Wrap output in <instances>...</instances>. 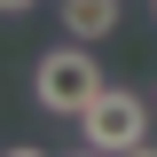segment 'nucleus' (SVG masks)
Instances as JSON below:
<instances>
[{"label":"nucleus","instance_id":"obj_5","mask_svg":"<svg viewBox=\"0 0 157 157\" xmlns=\"http://www.w3.org/2000/svg\"><path fill=\"white\" fill-rule=\"evenodd\" d=\"M149 8H157V0H149Z\"/></svg>","mask_w":157,"mask_h":157},{"label":"nucleus","instance_id":"obj_2","mask_svg":"<svg viewBox=\"0 0 157 157\" xmlns=\"http://www.w3.org/2000/svg\"><path fill=\"white\" fill-rule=\"evenodd\" d=\"M78 141L94 157H149L157 141H149V102L141 94H126V86H102L86 110H78Z\"/></svg>","mask_w":157,"mask_h":157},{"label":"nucleus","instance_id":"obj_4","mask_svg":"<svg viewBox=\"0 0 157 157\" xmlns=\"http://www.w3.org/2000/svg\"><path fill=\"white\" fill-rule=\"evenodd\" d=\"M32 8H39V0H0V16H32Z\"/></svg>","mask_w":157,"mask_h":157},{"label":"nucleus","instance_id":"obj_3","mask_svg":"<svg viewBox=\"0 0 157 157\" xmlns=\"http://www.w3.org/2000/svg\"><path fill=\"white\" fill-rule=\"evenodd\" d=\"M63 32L86 39V47L110 39V32H118V0H63Z\"/></svg>","mask_w":157,"mask_h":157},{"label":"nucleus","instance_id":"obj_1","mask_svg":"<svg viewBox=\"0 0 157 157\" xmlns=\"http://www.w3.org/2000/svg\"><path fill=\"white\" fill-rule=\"evenodd\" d=\"M102 86H110V78H102V63L86 55V39H63V47H47V55L32 63V102L47 118H78Z\"/></svg>","mask_w":157,"mask_h":157}]
</instances>
